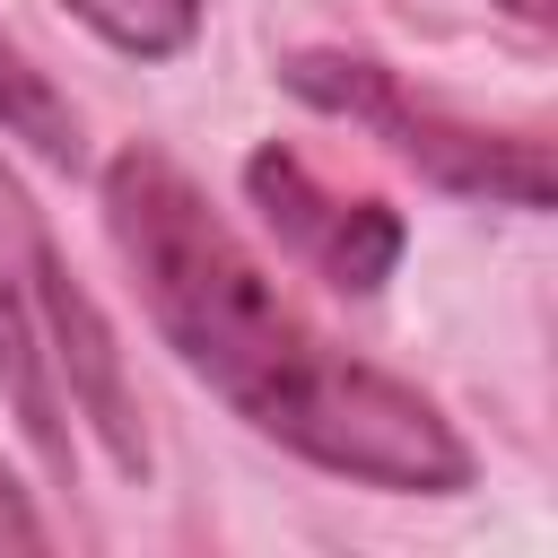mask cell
Segmentation results:
<instances>
[{
  "label": "cell",
  "mask_w": 558,
  "mask_h": 558,
  "mask_svg": "<svg viewBox=\"0 0 558 558\" xmlns=\"http://www.w3.org/2000/svg\"><path fill=\"white\" fill-rule=\"evenodd\" d=\"M0 122L17 131V140H35V148H52V157H70L78 148V113L52 96V78L0 35Z\"/></svg>",
  "instance_id": "cell-5"
},
{
  "label": "cell",
  "mask_w": 558,
  "mask_h": 558,
  "mask_svg": "<svg viewBox=\"0 0 558 558\" xmlns=\"http://www.w3.org/2000/svg\"><path fill=\"white\" fill-rule=\"evenodd\" d=\"M506 9H514L523 26H541V17H549V0H506Z\"/></svg>",
  "instance_id": "cell-7"
},
{
  "label": "cell",
  "mask_w": 558,
  "mask_h": 558,
  "mask_svg": "<svg viewBox=\"0 0 558 558\" xmlns=\"http://www.w3.org/2000/svg\"><path fill=\"white\" fill-rule=\"evenodd\" d=\"M244 192H253V209L279 227V244H296L331 288L375 296V288L392 279V262H401V218H392L384 201H340V192L314 183V166L288 157V148H253V157H244Z\"/></svg>",
  "instance_id": "cell-3"
},
{
  "label": "cell",
  "mask_w": 558,
  "mask_h": 558,
  "mask_svg": "<svg viewBox=\"0 0 558 558\" xmlns=\"http://www.w3.org/2000/svg\"><path fill=\"white\" fill-rule=\"evenodd\" d=\"M105 235L148 323L166 331V349L244 427L305 453L314 471H340L392 497L471 488V445L453 436V418L418 384L331 349L235 244V227L192 192L183 166H166L157 148H122L105 166Z\"/></svg>",
  "instance_id": "cell-1"
},
{
  "label": "cell",
  "mask_w": 558,
  "mask_h": 558,
  "mask_svg": "<svg viewBox=\"0 0 558 558\" xmlns=\"http://www.w3.org/2000/svg\"><path fill=\"white\" fill-rule=\"evenodd\" d=\"M0 549H44V514L26 506V488L0 471Z\"/></svg>",
  "instance_id": "cell-6"
},
{
  "label": "cell",
  "mask_w": 558,
  "mask_h": 558,
  "mask_svg": "<svg viewBox=\"0 0 558 558\" xmlns=\"http://www.w3.org/2000/svg\"><path fill=\"white\" fill-rule=\"evenodd\" d=\"M70 17H87L113 52L131 61H174L201 35V0H61Z\"/></svg>",
  "instance_id": "cell-4"
},
{
  "label": "cell",
  "mask_w": 558,
  "mask_h": 558,
  "mask_svg": "<svg viewBox=\"0 0 558 558\" xmlns=\"http://www.w3.org/2000/svg\"><path fill=\"white\" fill-rule=\"evenodd\" d=\"M288 87L349 113V122H375L418 174H436L445 192H488V201H514V209H549V166H541V140H497V131H471V122H445L427 105H410L375 61H349V52H296L288 61Z\"/></svg>",
  "instance_id": "cell-2"
}]
</instances>
